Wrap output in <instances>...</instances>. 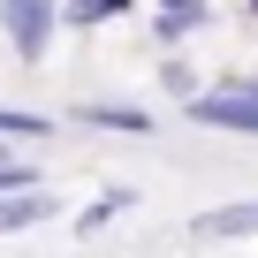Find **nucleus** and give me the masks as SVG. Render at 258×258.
<instances>
[{
  "label": "nucleus",
  "instance_id": "nucleus-11",
  "mask_svg": "<svg viewBox=\"0 0 258 258\" xmlns=\"http://www.w3.org/2000/svg\"><path fill=\"white\" fill-rule=\"evenodd\" d=\"M16 182H46L38 167H23V160H0V190H16Z\"/></svg>",
  "mask_w": 258,
  "mask_h": 258
},
{
  "label": "nucleus",
  "instance_id": "nucleus-2",
  "mask_svg": "<svg viewBox=\"0 0 258 258\" xmlns=\"http://www.w3.org/2000/svg\"><path fill=\"white\" fill-rule=\"evenodd\" d=\"M61 31V0H0V38L16 46V61H46Z\"/></svg>",
  "mask_w": 258,
  "mask_h": 258
},
{
  "label": "nucleus",
  "instance_id": "nucleus-8",
  "mask_svg": "<svg viewBox=\"0 0 258 258\" xmlns=\"http://www.w3.org/2000/svg\"><path fill=\"white\" fill-rule=\"evenodd\" d=\"M129 0H61V23L69 31H99V23H121Z\"/></svg>",
  "mask_w": 258,
  "mask_h": 258
},
{
  "label": "nucleus",
  "instance_id": "nucleus-4",
  "mask_svg": "<svg viewBox=\"0 0 258 258\" xmlns=\"http://www.w3.org/2000/svg\"><path fill=\"white\" fill-rule=\"evenodd\" d=\"M190 235L205 243H235V235H258V198H228V205H205L190 220Z\"/></svg>",
  "mask_w": 258,
  "mask_h": 258
},
{
  "label": "nucleus",
  "instance_id": "nucleus-7",
  "mask_svg": "<svg viewBox=\"0 0 258 258\" xmlns=\"http://www.w3.org/2000/svg\"><path fill=\"white\" fill-rule=\"evenodd\" d=\"M53 137V114L38 106H0V145H46Z\"/></svg>",
  "mask_w": 258,
  "mask_h": 258
},
{
  "label": "nucleus",
  "instance_id": "nucleus-10",
  "mask_svg": "<svg viewBox=\"0 0 258 258\" xmlns=\"http://www.w3.org/2000/svg\"><path fill=\"white\" fill-rule=\"evenodd\" d=\"M160 84H167L175 99H190V91H198V69H190V61H160Z\"/></svg>",
  "mask_w": 258,
  "mask_h": 258
},
{
  "label": "nucleus",
  "instance_id": "nucleus-12",
  "mask_svg": "<svg viewBox=\"0 0 258 258\" xmlns=\"http://www.w3.org/2000/svg\"><path fill=\"white\" fill-rule=\"evenodd\" d=\"M243 16H258V0H243Z\"/></svg>",
  "mask_w": 258,
  "mask_h": 258
},
{
  "label": "nucleus",
  "instance_id": "nucleus-9",
  "mask_svg": "<svg viewBox=\"0 0 258 258\" xmlns=\"http://www.w3.org/2000/svg\"><path fill=\"white\" fill-rule=\"evenodd\" d=\"M205 23V0H175V8H160V23H152V38L160 46H182L190 31Z\"/></svg>",
  "mask_w": 258,
  "mask_h": 258
},
{
  "label": "nucleus",
  "instance_id": "nucleus-6",
  "mask_svg": "<svg viewBox=\"0 0 258 258\" xmlns=\"http://www.w3.org/2000/svg\"><path fill=\"white\" fill-rule=\"evenodd\" d=\"M129 205H137V190H129V182H114V190H99V198L76 213V228H69V235H99V228H114Z\"/></svg>",
  "mask_w": 258,
  "mask_h": 258
},
{
  "label": "nucleus",
  "instance_id": "nucleus-3",
  "mask_svg": "<svg viewBox=\"0 0 258 258\" xmlns=\"http://www.w3.org/2000/svg\"><path fill=\"white\" fill-rule=\"evenodd\" d=\"M53 220V190L46 182H16V190H0V235H31Z\"/></svg>",
  "mask_w": 258,
  "mask_h": 258
},
{
  "label": "nucleus",
  "instance_id": "nucleus-13",
  "mask_svg": "<svg viewBox=\"0 0 258 258\" xmlns=\"http://www.w3.org/2000/svg\"><path fill=\"white\" fill-rule=\"evenodd\" d=\"M0 160H16V145H0Z\"/></svg>",
  "mask_w": 258,
  "mask_h": 258
},
{
  "label": "nucleus",
  "instance_id": "nucleus-1",
  "mask_svg": "<svg viewBox=\"0 0 258 258\" xmlns=\"http://www.w3.org/2000/svg\"><path fill=\"white\" fill-rule=\"evenodd\" d=\"M182 114L198 129H228V137H258V76H228V84H198L182 99Z\"/></svg>",
  "mask_w": 258,
  "mask_h": 258
},
{
  "label": "nucleus",
  "instance_id": "nucleus-5",
  "mask_svg": "<svg viewBox=\"0 0 258 258\" xmlns=\"http://www.w3.org/2000/svg\"><path fill=\"white\" fill-rule=\"evenodd\" d=\"M76 121H91V129H121V137H152V114H145V106H114V99L76 106Z\"/></svg>",
  "mask_w": 258,
  "mask_h": 258
},
{
  "label": "nucleus",
  "instance_id": "nucleus-14",
  "mask_svg": "<svg viewBox=\"0 0 258 258\" xmlns=\"http://www.w3.org/2000/svg\"><path fill=\"white\" fill-rule=\"evenodd\" d=\"M160 8H175V0H160Z\"/></svg>",
  "mask_w": 258,
  "mask_h": 258
}]
</instances>
